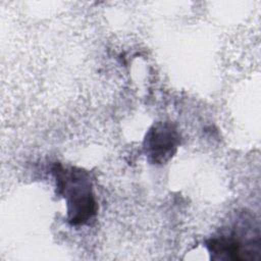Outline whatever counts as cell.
I'll return each instance as SVG.
<instances>
[{
  "label": "cell",
  "mask_w": 261,
  "mask_h": 261,
  "mask_svg": "<svg viewBox=\"0 0 261 261\" xmlns=\"http://www.w3.org/2000/svg\"><path fill=\"white\" fill-rule=\"evenodd\" d=\"M179 136L175 127L168 122L154 124L145 139V151L153 164L167 162L175 153Z\"/></svg>",
  "instance_id": "3957f363"
},
{
  "label": "cell",
  "mask_w": 261,
  "mask_h": 261,
  "mask_svg": "<svg viewBox=\"0 0 261 261\" xmlns=\"http://www.w3.org/2000/svg\"><path fill=\"white\" fill-rule=\"evenodd\" d=\"M206 247L214 260H253L260 254L259 228L237 225L228 232L212 237Z\"/></svg>",
  "instance_id": "7a4b0ae2"
},
{
  "label": "cell",
  "mask_w": 261,
  "mask_h": 261,
  "mask_svg": "<svg viewBox=\"0 0 261 261\" xmlns=\"http://www.w3.org/2000/svg\"><path fill=\"white\" fill-rule=\"evenodd\" d=\"M54 173L58 194L66 199L67 221L71 225L88 223L96 215L97 203L87 172L57 165Z\"/></svg>",
  "instance_id": "6da1fadb"
}]
</instances>
